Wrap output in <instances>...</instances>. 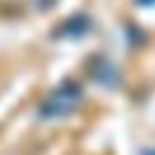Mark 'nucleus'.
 <instances>
[{"instance_id": "f257e3e1", "label": "nucleus", "mask_w": 155, "mask_h": 155, "mask_svg": "<svg viewBox=\"0 0 155 155\" xmlns=\"http://www.w3.org/2000/svg\"><path fill=\"white\" fill-rule=\"evenodd\" d=\"M81 101V91L77 86H71V84H66V86H60L57 91H53L42 104L40 108V113L42 117L46 119H57V117H66L69 115L77 104Z\"/></svg>"}]
</instances>
